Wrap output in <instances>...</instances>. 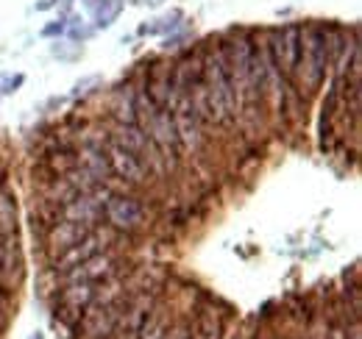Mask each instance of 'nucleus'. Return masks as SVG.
<instances>
[{"mask_svg": "<svg viewBox=\"0 0 362 339\" xmlns=\"http://www.w3.org/2000/svg\"><path fill=\"white\" fill-rule=\"evenodd\" d=\"M201 86L206 95V106H209V117L212 123H231L237 117V95L228 78L226 61H223V50L221 44L201 53Z\"/></svg>", "mask_w": 362, "mask_h": 339, "instance_id": "nucleus-1", "label": "nucleus"}, {"mask_svg": "<svg viewBox=\"0 0 362 339\" xmlns=\"http://www.w3.org/2000/svg\"><path fill=\"white\" fill-rule=\"evenodd\" d=\"M329 67V40H326V25L310 23L301 28V53H298V67H296V84H301L310 95L320 89Z\"/></svg>", "mask_w": 362, "mask_h": 339, "instance_id": "nucleus-2", "label": "nucleus"}, {"mask_svg": "<svg viewBox=\"0 0 362 339\" xmlns=\"http://www.w3.org/2000/svg\"><path fill=\"white\" fill-rule=\"evenodd\" d=\"M268 56H271L273 70L293 81L296 78V67H298V53H301V25H281L271 31V40L265 42Z\"/></svg>", "mask_w": 362, "mask_h": 339, "instance_id": "nucleus-3", "label": "nucleus"}, {"mask_svg": "<svg viewBox=\"0 0 362 339\" xmlns=\"http://www.w3.org/2000/svg\"><path fill=\"white\" fill-rule=\"evenodd\" d=\"M126 306V300H95L92 306L84 309V314L78 317L76 328L81 339H109L117 320H120V309Z\"/></svg>", "mask_w": 362, "mask_h": 339, "instance_id": "nucleus-4", "label": "nucleus"}, {"mask_svg": "<svg viewBox=\"0 0 362 339\" xmlns=\"http://www.w3.org/2000/svg\"><path fill=\"white\" fill-rule=\"evenodd\" d=\"M123 309L126 311H120V320H117V326H115L109 339H139L145 334V328L153 323L156 297L151 292H139L134 300H126Z\"/></svg>", "mask_w": 362, "mask_h": 339, "instance_id": "nucleus-5", "label": "nucleus"}, {"mask_svg": "<svg viewBox=\"0 0 362 339\" xmlns=\"http://www.w3.org/2000/svg\"><path fill=\"white\" fill-rule=\"evenodd\" d=\"M103 217L115 231L134 234L145 225V203L136 195L117 192V195H109L103 201Z\"/></svg>", "mask_w": 362, "mask_h": 339, "instance_id": "nucleus-6", "label": "nucleus"}, {"mask_svg": "<svg viewBox=\"0 0 362 339\" xmlns=\"http://www.w3.org/2000/svg\"><path fill=\"white\" fill-rule=\"evenodd\" d=\"M109 139L117 142V145H123L134 156H139L148 165L151 172H165V167H162V162H165L162 150L153 145V139L139 126H115V133H109Z\"/></svg>", "mask_w": 362, "mask_h": 339, "instance_id": "nucleus-7", "label": "nucleus"}, {"mask_svg": "<svg viewBox=\"0 0 362 339\" xmlns=\"http://www.w3.org/2000/svg\"><path fill=\"white\" fill-rule=\"evenodd\" d=\"M98 292H100L98 284H81V281L67 284V287L56 295V317L64 320L67 326H76L78 317L84 314V309L98 300Z\"/></svg>", "mask_w": 362, "mask_h": 339, "instance_id": "nucleus-8", "label": "nucleus"}, {"mask_svg": "<svg viewBox=\"0 0 362 339\" xmlns=\"http://www.w3.org/2000/svg\"><path fill=\"white\" fill-rule=\"evenodd\" d=\"M106 156H109L112 175H117L126 186H142V184H148V178H151L148 165L139 156H134L132 150H126L123 145L106 139Z\"/></svg>", "mask_w": 362, "mask_h": 339, "instance_id": "nucleus-9", "label": "nucleus"}, {"mask_svg": "<svg viewBox=\"0 0 362 339\" xmlns=\"http://www.w3.org/2000/svg\"><path fill=\"white\" fill-rule=\"evenodd\" d=\"M90 231L92 228L81 225V222H76V220L59 217V220L47 228V234H45V251H47V256H50V261H53V258H59L64 251H70L73 245H78Z\"/></svg>", "mask_w": 362, "mask_h": 339, "instance_id": "nucleus-10", "label": "nucleus"}, {"mask_svg": "<svg viewBox=\"0 0 362 339\" xmlns=\"http://www.w3.org/2000/svg\"><path fill=\"white\" fill-rule=\"evenodd\" d=\"M117 275V258L109 254H95L90 256L87 261H81L78 267H73V270H67L64 273V278H67V284H73V281H81V284H103V281H109V278H115Z\"/></svg>", "mask_w": 362, "mask_h": 339, "instance_id": "nucleus-11", "label": "nucleus"}, {"mask_svg": "<svg viewBox=\"0 0 362 339\" xmlns=\"http://www.w3.org/2000/svg\"><path fill=\"white\" fill-rule=\"evenodd\" d=\"M109 195L103 192L100 195V186L95 189V192H78L67 206H62V217H67V220H76V222H81V225H98L100 220H103V201H106Z\"/></svg>", "mask_w": 362, "mask_h": 339, "instance_id": "nucleus-12", "label": "nucleus"}, {"mask_svg": "<svg viewBox=\"0 0 362 339\" xmlns=\"http://www.w3.org/2000/svg\"><path fill=\"white\" fill-rule=\"evenodd\" d=\"M106 237L100 234V231H90L78 245H73L70 251H64V254L59 256V258H53V270L59 273V275H64L67 270H73V267H78L81 261H87L90 256H95V254H100L106 245Z\"/></svg>", "mask_w": 362, "mask_h": 339, "instance_id": "nucleus-13", "label": "nucleus"}, {"mask_svg": "<svg viewBox=\"0 0 362 339\" xmlns=\"http://www.w3.org/2000/svg\"><path fill=\"white\" fill-rule=\"evenodd\" d=\"M142 92H145L156 106L170 109V100H173V67H170V64H156V67H151Z\"/></svg>", "mask_w": 362, "mask_h": 339, "instance_id": "nucleus-14", "label": "nucleus"}, {"mask_svg": "<svg viewBox=\"0 0 362 339\" xmlns=\"http://www.w3.org/2000/svg\"><path fill=\"white\" fill-rule=\"evenodd\" d=\"M78 167L90 175L95 184H106L112 178V167H109V156L106 148L98 142H87L78 153Z\"/></svg>", "mask_w": 362, "mask_h": 339, "instance_id": "nucleus-15", "label": "nucleus"}, {"mask_svg": "<svg viewBox=\"0 0 362 339\" xmlns=\"http://www.w3.org/2000/svg\"><path fill=\"white\" fill-rule=\"evenodd\" d=\"M112 114L117 126H136V89L120 86L112 100Z\"/></svg>", "mask_w": 362, "mask_h": 339, "instance_id": "nucleus-16", "label": "nucleus"}, {"mask_svg": "<svg viewBox=\"0 0 362 339\" xmlns=\"http://www.w3.org/2000/svg\"><path fill=\"white\" fill-rule=\"evenodd\" d=\"M189 328H192V339H221V334H223V320L218 317V311L201 309L198 317H195V323Z\"/></svg>", "mask_w": 362, "mask_h": 339, "instance_id": "nucleus-17", "label": "nucleus"}, {"mask_svg": "<svg viewBox=\"0 0 362 339\" xmlns=\"http://www.w3.org/2000/svg\"><path fill=\"white\" fill-rule=\"evenodd\" d=\"M87 6L95 11L98 28H109L123 11V0H87Z\"/></svg>", "mask_w": 362, "mask_h": 339, "instance_id": "nucleus-18", "label": "nucleus"}, {"mask_svg": "<svg viewBox=\"0 0 362 339\" xmlns=\"http://www.w3.org/2000/svg\"><path fill=\"white\" fill-rule=\"evenodd\" d=\"M14 228H17V206L6 192H0V231L11 234Z\"/></svg>", "mask_w": 362, "mask_h": 339, "instance_id": "nucleus-19", "label": "nucleus"}, {"mask_svg": "<svg viewBox=\"0 0 362 339\" xmlns=\"http://www.w3.org/2000/svg\"><path fill=\"white\" fill-rule=\"evenodd\" d=\"M173 20H181L179 11H173V14L162 17V20H153V25H142L139 31H142V34H162V31H173V28H176V23H173Z\"/></svg>", "mask_w": 362, "mask_h": 339, "instance_id": "nucleus-20", "label": "nucleus"}, {"mask_svg": "<svg viewBox=\"0 0 362 339\" xmlns=\"http://www.w3.org/2000/svg\"><path fill=\"white\" fill-rule=\"evenodd\" d=\"M159 339H192V328L189 323H176V326H168V331Z\"/></svg>", "mask_w": 362, "mask_h": 339, "instance_id": "nucleus-21", "label": "nucleus"}, {"mask_svg": "<svg viewBox=\"0 0 362 339\" xmlns=\"http://www.w3.org/2000/svg\"><path fill=\"white\" fill-rule=\"evenodd\" d=\"M23 76L17 73V76H0V95H11V92H17V86H23Z\"/></svg>", "mask_w": 362, "mask_h": 339, "instance_id": "nucleus-22", "label": "nucleus"}, {"mask_svg": "<svg viewBox=\"0 0 362 339\" xmlns=\"http://www.w3.org/2000/svg\"><path fill=\"white\" fill-rule=\"evenodd\" d=\"M8 309H11L8 290H3V287H0V323H6V317H8Z\"/></svg>", "mask_w": 362, "mask_h": 339, "instance_id": "nucleus-23", "label": "nucleus"}, {"mask_svg": "<svg viewBox=\"0 0 362 339\" xmlns=\"http://www.w3.org/2000/svg\"><path fill=\"white\" fill-rule=\"evenodd\" d=\"M62 31H64V23H59V25H47L42 34H45V37H53V34H62Z\"/></svg>", "mask_w": 362, "mask_h": 339, "instance_id": "nucleus-24", "label": "nucleus"}, {"mask_svg": "<svg viewBox=\"0 0 362 339\" xmlns=\"http://www.w3.org/2000/svg\"><path fill=\"white\" fill-rule=\"evenodd\" d=\"M53 3H56V0H40V3H37V8H40V11H45V8H50Z\"/></svg>", "mask_w": 362, "mask_h": 339, "instance_id": "nucleus-25", "label": "nucleus"}, {"mask_svg": "<svg viewBox=\"0 0 362 339\" xmlns=\"http://www.w3.org/2000/svg\"><path fill=\"white\" fill-rule=\"evenodd\" d=\"M148 3H151V6H156V3H162V0H148Z\"/></svg>", "mask_w": 362, "mask_h": 339, "instance_id": "nucleus-26", "label": "nucleus"}]
</instances>
